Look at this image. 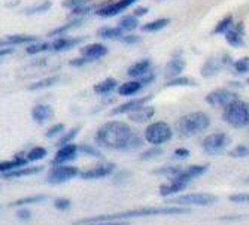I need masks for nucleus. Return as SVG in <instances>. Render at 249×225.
I'll use <instances>...</instances> for the list:
<instances>
[{"label": "nucleus", "mask_w": 249, "mask_h": 225, "mask_svg": "<svg viewBox=\"0 0 249 225\" xmlns=\"http://www.w3.org/2000/svg\"><path fill=\"white\" fill-rule=\"evenodd\" d=\"M172 127L164 121H157L145 130V140L154 146L167 143L172 139Z\"/></svg>", "instance_id": "39448f33"}, {"label": "nucleus", "mask_w": 249, "mask_h": 225, "mask_svg": "<svg viewBox=\"0 0 249 225\" xmlns=\"http://www.w3.org/2000/svg\"><path fill=\"white\" fill-rule=\"evenodd\" d=\"M151 70V61L149 60H141L128 67L127 75L130 78H142Z\"/></svg>", "instance_id": "412c9836"}, {"label": "nucleus", "mask_w": 249, "mask_h": 225, "mask_svg": "<svg viewBox=\"0 0 249 225\" xmlns=\"http://www.w3.org/2000/svg\"><path fill=\"white\" fill-rule=\"evenodd\" d=\"M79 152L84 155H89V156H94V158H102V152L96 151L94 148L88 146V145H79Z\"/></svg>", "instance_id": "a18cd8bd"}, {"label": "nucleus", "mask_w": 249, "mask_h": 225, "mask_svg": "<svg viewBox=\"0 0 249 225\" xmlns=\"http://www.w3.org/2000/svg\"><path fill=\"white\" fill-rule=\"evenodd\" d=\"M161 154H163V149H161V148H158V146H155V148H152V149H149V151H145V152H142V155H141V160L146 161V160L155 158V156H160Z\"/></svg>", "instance_id": "c03bdc74"}, {"label": "nucleus", "mask_w": 249, "mask_h": 225, "mask_svg": "<svg viewBox=\"0 0 249 225\" xmlns=\"http://www.w3.org/2000/svg\"><path fill=\"white\" fill-rule=\"evenodd\" d=\"M54 117V109L50 104H36L32 109V118L36 124H45Z\"/></svg>", "instance_id": "4468645a"}, {"label": "nucleus", "mask_w": 249, "mask_h": 225, "mask_svg": "<svg viewBox=\"0 0 249 225\" xmlns=\"http://www.w3.org/2000/svg\"><path fill=\"white\" fill-rule=\"evenodd\" d=\"M222 118L225 122L236 128L249 125V103L242 100H236L230 103L229 106H225Z\"/></svg>", "instance_id": "20e7f679"}, {"label": "nucleus", "mask_w": 249, "mask_h": 225, "mask_svg": "<svg viewBox=\"0 0 249 225\" xmlns=\"http://www.w3.org/2000/svg\"><path fill=\"white\" fill-rule=\"evenodd\" d=\"M39 42L36 36H29V35H12L6 37V42L3 45H21V43H35Z\"/></svg>", "instance_id": "cd10ccee"}, {"label": "nucleus", "mask_w": 249, "mask_h": 225, "mask_svg": "<svg viewBox=\"0 0 249 225\" xmlns=\"http://www.w3.org/2000/svg\"><path fill=\"white\" fill-rule=\"evenodd\" d=\"M106 54H107V48L102 43H91V45H87V47L81 48V55L93 60V61L105 57Z\"/></svg>", "instance_id": "dca6fc26"}, {"label": "nucleus", "mask_w": 249, "mask_h": 225, "mask_svg": "<svg viewBox=\"0 0 249 225\" xmlns=\"http://www.w3.org/2000/svg\"><path fill=\"white\" fill-rule=\"evenodd\" d=\"M29 160H24V158H21V156H17L15 160L12 161H3L2 164H0V172L3 173H8V172H12V170H17V169H21V167H24L27 164Z\"/></svg>", "instance_id": "c756f323"}, {"label": "nucleus", "mask_w": 249, "mask_h": 225, "mask_svg": "<svg viewBox=\"0 0 249 225\" xmlns=\"http://www.w3.org/2000/svg\"><path fill=\"white\" fill-rule=\"evenodd\" d=\"M142 40L141 36H136V35H127V36H123L121 37V42L123 43H127V45H133V43H139Z\"/></svg>", "instance_id": "3c124183"}, {"label": "nucleus", "mask_w": 249, "mask_h": 225, "mask_svg": "<svg viewBox=\"0 0 249 225\" xmlns=\"http://www.w3.org/2000/svg\"><path fill=\"white\" fill-rule=\"evenodd\" d=\"M170 19L169 18H158L154 19L151 22H146V24L142 26V32H148V33H155V32H160L161 29L169 26Z\"/></svg>", "instance_id": "bb28decb"}, {"label": "nucleus", "mask_w": 249, "mask_h": 225, "mask_svg": "<svg viewBox=\"0 0 249 225\" xmlns=\"http://www.w3.org/2000/svg\"><path fill=\"white\" fill-rule=\"evenodd\" d=\"M211 125L209 117L205 112H193L185 117H182L178 122V133L180 136H193V134H198L205 131Z\"/></svg>", "instance_id": "7ed1b4c3"}, {"label": "nucleus", "mask_w": 249, "mask_h": 225, "mask_svg": "<svg viewBox=\"0 0 249 225\" xmlns=\"http://www.w3.org/2000/svg\"><path fill=\"white\" fill-rule=\"evenodd\" d=\"M184 169L179 167V166H166V167H161V169H155L152 173L154 174H163V176H169V177H176L180 172Z\"/></svg>", "instance_id": "f704fd0d"}, {"label": "nucleus", "mask_w": 249, "mask_h": 225, "mask_svg": "<svg viewBox=\"0 0 249 225\" xmlns=\"http://www.w3.org/2000/svg\"><path fill=\"white\" fill-rule=\"evenodd\" d=\"M230 142L231 140L229 138V134H225V133H213V134H209L208 138H205L201 146H203V149H205L208 154L218 155V154H221L225 148L230 145Z\"/></svg>", "instance_id": "0eeeda50"}, {"label": "nucleus", "mask_w": 249, "mask_h": 225, "mask_svg": "<svg viewBox=\"0 0 249 225\" xmlns=\"http://www.w3.org/2000/svg\"><path fill=\"white\" fill-rule=\"evenodd\" d=\"M93 60H89V58H87V57H79V58H73V60H71V66H73V67H82V66H85V64H88V63H91Z\"/></svg>", "instance_id": "603ef678"}, {"label": "nucleus", "mask_w": 249, "mask_h": 225, "mask_svg": "<svg viewBox=\"0 0 249 225\" xmlns=\"http://www.w3.org/2000/svg\"><path fill=\"white\" fill-rule=\"evenodd\" d=\"M208 170V166H190L188 169H184L182 172H180L176 177L173 179H180V181H185V182H191L193 179L201 176V174H205Z\"/></svg>", "instance_id": "a211bd4d"}, {"label": "nucleus", "mask_w": 249, "mask_h": 225, "mask_svg": "<svg viewBox=\"0 0 249 225\" xmlns=\"http://www.w3.org/2000/svg\"><path fill=\"white\" fill-rule=\"evenodd\" d=\"M233 67L237 73H249V57L239 58L233 63Z\"/></svg>", "instance_id": "ea45409f"}, {"label": "nucleus", "mask_w": 249, "mask_h": 225, "mask_svg": "<svg viewBox=\"0 0 249 225\" xmlns=\"http://www.w3.org/2000/svg\"><path fill=\"white\" fill-rule=\"evenodd\" d=\"M138 26H139V19H138V17H136V15H125V17H123L120 19V24H118V27L121 30H124V32H131L134 29H138Z\"/></svg>", "instance_id": "7c9ffc66"}, {"label": "nucleus", "mask_w": 249, "mask_h": 225, "mask_svg": "<svg viewBox=\"0 0 249 225\" xmlns=\"http://www.w3.org/2000/svg\"><path fill=\"white\" fill-rule=\"evenodd\" d=\"M47 154H48V151L45 149V148H42V146H36V148H33V149H30L29 151V154H27V160L30 161V163H33V161H39V160H42L43 156H47Z\"/></svg>", "instance_id": "e433bc0d"}, {"label": "nucleus", "mask_w": 249, "mask_h": 225, "mask_svg": "<svg viewBox=\"0 0 249 225\" xmlns=\"http://www.w3.org/2000/svg\"><path fill=\"white\" fill-rule=\"evenodd\" d=\"M233 203H249V192H240V194H233L229 197Z\"/></svg>", "instance_id": "de8ad7c7"}, {"label": "nucleus", "mask_w": 249, "mask_h": 225, "mask_svg": "<svg viewBox=\"0 0 249 225\" xmlns=\"http://www.w3.org/2000/svg\"><path fill=\"white\" fill-rule=\"evenodd\" d=\"M239 100V94L229 89H215L206 96V102L212 106H229L230 103Z\"/></svg>", "instance_id": "1a4fd4ad"}, {"label": "nucleus", "mask_w": 249, "mask_h": 225, "mask_svg": "<svg viewBox=\"0 0 249 225\" xmlns=\"http://www.w3.org/2000/svg\"><path fill=\"white\" fill-rule=\"evenodd\" d=\"M187 187H188V182L180 181V179H172V182H170V184L161 185L160 194H161L163 197L173 195V194H178V192H180V191H184Z\"/></svg>", "instance_id": "4be33fe9"}, {"label": "nucleus", "mask_w": 249, "mask_h": 225, "mask_svg": "<svg viewBox=\"0 0 249 225\" xmlns=\"http://www.w3.org/2000/svg\"><path fill=\"white\" fill-rule=\"evenodd\" d=\"M143 84L138 79V81H128L124 82L123 85L118 87V94L120 96H134L136 93H139L142 89Z\"/></svg>", "instance_id": "a878e982"}, {"label": "nucleus", "mask_w": 249, "mask_h": 225, "mask_svg": "<svg viewBox=\"0 0 249 225\" xmlns=\"http://www.w3.org/2000/svg\"><path fill=\"white\" fill-rule=\"evenodd\" d=\"M51 8V2H43L42 5H37L35 8H30V9H26V14L27 15H33V14H40V12H45Z\"/></svg>", "instance_id": "49530a36"}, {"label": "nucleus", "mask_w": 249, "mask_h": 225, "mask_svg": "<svg viewBox=\"0 0 249 225\" xmlns=\"http://www.w3.org/2000/svg\"><path fill=\"white\" fill-rule=\"evenodd\" d=\"M154 114H155V109L152 106H142L141 109L128 114V120L136 124H143V122H148L154 117Z\"/></svg>", "instance_id": "f3484780"}, {"label": "nucleus", "mask_w": 249, "mask_h": 225, "mask_svg": "<svg viewBox=\"0 0 249 225\" xmlns=\"http://www.w3.org/2000/svg\"><path fill=\"white\" fill-rule=\"evenodd\" d=\"M185 67V61L182 58H173L172 61H169L166 64V69H164V76L166 79H173V78H178V75L184 70Z\"/></svg>", "instance_id": "aec40b11"}, {"label": "nucleus", "mask_w": 249, "mask_h": 225, "mask_svg": "<svg viewBox=\"0 0 249 225\" xmlns=\"http://www.w3.org/2000/svg\"><path fill=\"white\" fill-rule=\"evenodd\" d=\"M184 213H190V209H187V208H146V209H134V210H127V212H118V213H112V215H97V216L76 221V222H73V225H87V224L102 222V221H123V219L143 218V216L184 215Z\"/></svg>", "instance_id": "f03ea898"}, {"label": "nucleus", "mask_w": 249, "mask_h": 225, "mask_svg": "<svg viewBox=\"0 0 249 225\" xmlns=\"http://www.w3.org/2000/svg\"><path fill=\"white\" fill-rule=\"evenodd\" d=\"M248 84H249V79H248Z\"/></svg>", "instance_id": "e2e57ef3"}, {"label": "nucleus", "mask_w": 249, "mask_h": 225, "mask_svg": "<svg viewBox=\"0 0 249 225\" xmlns=\"http://www.w3.org/2000/svg\"><path fill=\"white\" fill-rule=\"evenodd\" d=\"M123 32L120 27H105L97 32V36L102 39H118L123 37Z\"/></svg>", "instance_id": "473e14b6"}, {"label": "nucleus", "mask_w": 249, "mask_h": 225, "mask_svg": "<svg viewBox=\"0 0 249 225\" xmlns=\"http://www.w3.org/2000/svg\"><path fill=\"white\" fill-rule=\"evenodd\" d=\"M114 172H115V164L114 163H100L93 169L81 172L79 176L82 179H100V177H106V176L112 174Z\"/></svg>", "instance_id": "f8f14e48"}, {"label": "nucleus", "mask_w": 249, "mask_h": 225, "mask_svg": "<svg viewBox=\"0 0 249 225\" xmlns=\"http://www.w3.org/2000/svg\"><path fill=\"white\" fill-rule=\"evenodd\" d=\"M117 87H118L117 79H114V78H106L105 81H102V82H99V84L94 85V93L99 94V96H106V94L114 91Z\"/></svg>", "instance_id": "b1692460"}, {"label": "nucleus", "mask_w": 249, "mask_h": 225, "mask_svg": "<svg viewBox=\"0 0 249 225\" xmlns=\"http://www.w3.org/2000/svg\"><path fill=\"white\" fill-rule=\"evenodd\" d=\"M63 130H64V125H63V124H55L54 127H51V128L47 131V138H48V139H53L54 136H57V134L61 133Z\"/></svg>", "instance_id": "8fccbe9b"}, {"label": "nucleus", "mask_w": 249, "mask_h": 225, "mask_svg": "<svg viewBox=\"0 0 249 225\" xmlns=\"http://www.w3.org/2000/svg\"><path fill=\"white\" fill-rule=\"evenodd\" d=\"M246 182H248V184H249V177H248V179H246Z\"/></svg>", "instance_id": "680f3d73"}, {"label": "nucleus", "mask_w": 249, "mask_h": 225, "mask_svg": "<svg viewBox=\"0 0 249 225\" xmlns=\"http://www.w3.org/2000/svg\"><path fill=\"white\" fill-rule=\"evenodd\" d=\"M218 201L216 195L209 194V192H193V194H185L178 198H173L172 203L180 205V206H212Z\"/></svg>", "instance_id": "423d86ee"}, {"label": "nucleus", "mask_w": 249, "mask_h": 225, "mask_svg": "<svg viewBox=\"0 0 249 225\" xmlns=\"http://www.w3.org/2000/svg\"><path fill=\"white\" fill-rule=\"evenodd\" d=\"M43 170L42 166H32V167H26V169H17L8 173H3V177L6 179H12V177H24V176H32V174H37Z\"/></svg>", "instance_id": "393cba45"}, {"label": "nucleus", "mask_w": 249, "mask_h": 225, "mask_svg": "<svg viewBox=\"0 0 249 225\" xmlns=\"http://www.w3.org/2000/svg\"><path fill=\"white\" fill-rule=\"evenodd\" d=\"M230 156L234 158H243V156H249V145H237L233 151L229 152Z\"/></svg>", "instance_id": "a19ab883"}, {"label": "nucleus", "mask_w": 249, "mask_h": 225, "mask_svg": "<svg viewBox=\"0 0 249 225\" xmlns=\"http://www.w3.org/2000/svg\"><path fill=\"white\" fill-rule=\"evenodd\" d=\"M166 87H196V82L191 78H182L178 76L173 79H169L166 82Z\"/></svg>", "instance_id": "c9c22d12"}, {"label": "nucleus", "mask_w": 249, "mask_h": 225, "mask_svg": "<svg viewBox=\"0 0 249 225\" xmlns=\"http://www.w3.org/2000/svg\"><path fill=\"white\" fill-rule=\"evenodd\" d=\"M79 133V127H75V128H72V130H69L67 131L64 136L58 140V146H64V145H67V143H71L75 138H76V134Z\"/></svg>", "instance_id": "37998d69"}, {"label": "nucleus", "mask_w": 249, "mask_h": 225, "mask_svg": "<svg viewBox=\"0 0 249 225\" xmlns=\"http://www.w3.org/2000/svg\"><path fill=\"white\" fill-rule=\"evenodd\" d=\"M221 67H222V63L216 58V57H211L209 60L205 61V64L201 66V76L203 78H211V76H215L221 72Z\"/></svg>", "instance_id": "6ab92c4d"}, {"label": "nucleus", "mask_w": 249, "mask_h": 225, "mask_svg": "<svg viewBox=\"0 0 249 225\" xmlns=\"http://www.w3.org/2000/svg\"><path fill=\"white\" fill-rule=\"evenodd\" d=\"M17 216H18V219H19V221L26 222V221H30L32 213H30V210H27V209H22V210H18Z\"/></svg>", "instance_id": "6e6d98bb"}, {"label": "nucleus", "mask_w": 249, "mask_h": 225, "mask_svg": "<svg viewBox=\"0 0 249 225\" xmlns=\"http://www.w3.org/2000/svg\"><path fill=\"white\" fill-rule=\"evenodd\" d=\"M79 152V146L73 145V143H67L64 146H60V149L57 151L54 160L51 161L53 166H61L64 163H69L72 160L76 158V155Z\"/></svg>", "instance_id": "9d476101"}, {"label": "nucleus", "mask_w": 249, "mask_h": 225, "mask_svg": "<svg viewBox=\"0 0 249 225\" xmlns=\"http://www.w3.org/2000/svg\"><path fill=\"white\" fill-rule=\"evenodd\" d=\"M154 79H155V76L154 75H149V76H142L139 81L143 84V85H148V84H151V82H154Z\"/></svg>", "instance_id": "bf43d9fd"}, {"label": "nucleus", "mask_w": 249, "mask_h": 225, "mask_svg": "<svg viewBox=\"0 0 249 225\" xmlns=\"http://www.w3.org/2000/svg\"><path fill=\"white\" fill-rule=\"evenodd\" d=\"M233 26V17L231 15H227V17H224L218 24L216 27L213 29V35H221V33H227Z\"/></svg>", "instance_id": "72a5a7b5"}, {"label": "nucleus", "mask_w": 249, "mask_h": 225, "mask_svg": "<svg viewBox=\"0 0 249 225\" xmlns=\"http://www.w3.org/2000/svg\"><path fill=\"white\" fill-rule=\"evenodd\" d=\"M87 225H128V222L124 221H102V222H93Z\"/></svg>", "instance_id": "5fc2aeb1"}, {"label": "nucleus", "mask_w": 249, "mask_h": 225, "mask_svg": "<svg viewBox=\"0 0 249 225\" xmlns=\"http://www.w3.org/2000/svg\"><path fill=\"white\" fill-rule=\"evenodd\" d=\"M54 206L58 210H67V209L71 208V200H67V198H57L54 201Z\"/></svg>", "instance_id": "09e8293b"}, {"label": "nucleus", "mask_w": 249, "mask_h": 225, "mask_svg": "<svg viewBox=\"0 0 249 225\" xmlns=\"http://www.w3.org/2000/svg\"><path fill=\"white\" fill-rule=\"evenodd\" d=\"M82 40H84V37H73V39L61 37V39H57L51 43V50L53 51H67V50L76 47V45L81 43Z\"/></svg>", "instance_id": "5701e85b"}, {"label": "nucleus", "mask_w": 249, "mask_h": 225, "mask_svg": "<svg viewBox=\"0 0 249 225\" xmlns=\"http://www.w3.org/2000/svg\"><path fill=\"white\" fill-rule=\"evenodd\" d=\"M175 156H176V158H179V160H185V158H188V156H190V151L185 149V148H179V149L175 151Z\"/></svg>", "instance_id": "864d4df0"}, {"label": "nucleus", "mask_w": 249, "mask_h": 225, "mask_svg": "<svg viewBox=\"0 0 249 225\" xmlns=\"http://www.w3.org/2000/svg\"><path fill=\"white\" fill-rule=\"evenodd\" d=\"M151 102V96L149 97H141L136 100H130L127 103H123L120 106H117L114 110L110 112L112 115H124V114H131V112L141 109L142 106H145V103Z\"/></svg>", "instance_id": "ddd939ff"}, {"label": "nucleus", "mask_w": 249, "mask_h": 225, "mask_svg": "<svg viewBox=\"0 0 249 225\" xmlns=\"http://www.w3.org/2000/svg\"><path fill=\"white\" fill-rule=\"evenodd\" d=\"M84 18H75V19H71L67 24H64V26H61V27H57L55 30H53V32H50L48 33V36L50 37H54V36H58V35H63V33H66L67 30H71V29H75V27H79V26H82L84 24Z\"/></svg>", "instance_id": "c85d7f7f"}, {"label": "nucleus", "mask_w": 249, "mask_h": 225, "mask_svg": "<svg viewBox=\"0 0 249 225\" xmlns=\"http://www.w3.org/2000/svg\"><path fill=\"white\" fill-rule=\"evenodd\" d=\"M81 172L78 170V167L75 166H66V164H61V166H55L48 177H47V181L50 184H54V185H58V184H64V182H69L71 179L79 176Z\"/></svg>", "instance_id": "6e6552de"}, {"label": "nucleus", "mask_w": 249, "mask_h": 225, "mask_svg": "<svg viewBox=\"0 0 249 225\" xmlns=\"http://www.w3.org/2000/svg\"><path fill=\"white\" fill-rule=\"evenodd\" d=\"M12 52V50H2V51H0V55H2V57H5V55H8V54H11Z\"/></svg>", "instance_id": "052dcab7"}, {"label": "nucleus", "mask_w": 249, "mask_h": 225, "mask_svg": "<svg viewBox=\"0 0 249 225\" xmlns=\"http://www.w3.org/2000/svg\"><path fill=\"white\" fill-rule=\"evenodd\" d=\"M146 12H148V8L138 6V8H136V11H134V15H136V17H142V15H145Z\"/></svg>", "instance_id": "13d9d810"}, {"label": "nucleus", "mask_w": 249, "mask_h": 225, "mask_svg": "<svg viewBox=\"0 0 249 225\" xmlns=\"http://www.w3.org/2000/svg\"><path fill=\"white\" fill-rule=\"evenodd\" d=\"M47 200V195H32V197H24L15 200L12 203H9V208H17V206H27V205H35V203H40V201Z\"/></svg>", "instance_id": "2f4dec72"}, {"label": "nucleus", "mask_w": 249, "mask_h": 225, "mask_svg": "<svg viewBox=\"0 0 249 225\" xmlns=\"http://www.w3.org/2000/svg\"><path fill=\"white\" fill-rule=\"evenodd\" d=\"M243 36H245L243 22H237L236 26H233L227 33H225V40H227L231 47L240 48V47H243Z\"/></svg>", "instance_id": "2eb2a0df"}, {"label": "nucleus", "mask_w": 249, "mask_h": 225, "mask_svg": "<svg viewBox=\"0 0 249 225\" xmlns=\"http://www.w3.org/2000/svg\"><path fill=\"white\" fill-rule=\"evenodd\" d=\"M136 2H138V0H118V2L100 6L96 11V14L100 15V17H114V15H118V14L124 12L128 6H131Z\"/></svg>", "instance_id": "9b49d317"}, {"label": "nucleus", "mask_w": 249, "mask_h": 225, "mask_svg": "<svg viewBox=\"0 0 249 225\" xmlns=\"http://www.w3.org/2000/svg\"><path fill=\"white\" fill-rule=\"evenodd\" d=\"M91 3V0H63V8H69V9H76L82 8Z\"/></svg>", "instance_id": "79ce46f5"}, {"label": "nucleus", "mask_w": 249, "mask_h": 225, "mask_svg": "<svg viewBox=\"0 0 249 225\" xmlns=\"http://www.w3.org/2000/svg\"><path fill=\"white\" fill-rule=\"evenodd\" d=\"M93 8L94 6H82V8H76V9H72V12H73V15H85V14H89L93 11Z\"/></svg>", "instance_id": "4d7b16f0"}, {"label": "nucleus", "mask_w": 249, "mask_h": 225, "mask_svg": "<svg viewBox=\"0 0 249 225\" xmlns=\"http://www.w3.org/2000/svg\"><path fill=\"white\" fill-rule=\"evenodd\" d=\"M96 143L106 149L130 151L143 145L139 136H134L131 128L121 121H110L96 133Z\"/></svg>", "instance_id": "f257e3e1"}, {"label": "nucleus", "mask_w": 249, "mask_h": 225, "mask_svg": "<svg viewBox=\"0 0 249 225\" xmlns=\"http://www.w3.org/2000/svg\"><path fill=\"white\" fill-rule=\"evenodd\" d=\"M51 48L50 43H43V42H35V43H30L29 47L26 48V52L30 54V55H35V54H39L42 51H47Z\"/></svg>", "instance_id": "58836bf2"}, {"label": "nucleus", "mask_w": 249, "mask_h": 225, "mask_svg": "<svg viewBox=\"0 0 249 225\" xmlns=\"http://www.w3.org/2000/svg\"><path fill=\"white\" fill-rule=\"evenodd\" d=\"M57 82H58V78H47V79H42V81H37V82L29 85V89L30 91H37V89H42V88L53 87Z\"/></svg>", "instance_id": "4c0bfd02"}]
</instances>
